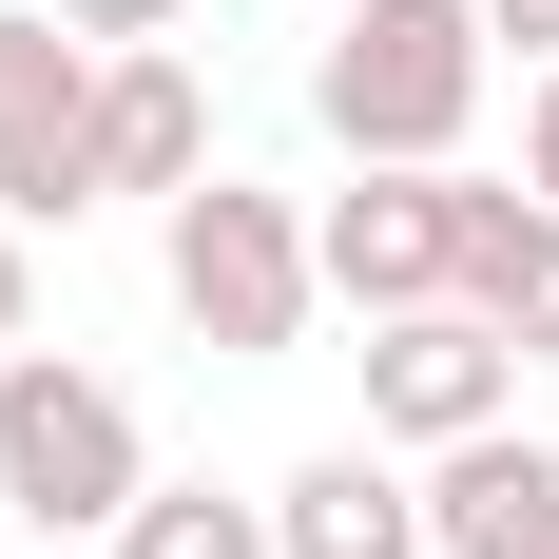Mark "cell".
I'll list each match as a JSON object with an SVG mask.
<instances>
[{"label":"cell","mask_w":559,"mask_h":559,"mask_svg":"<svg viewBox=\"0 0 559 559\" xmlns=\"http://www.w3.org/2000/svg\"><path fill=\"white\" fill-rule=\"evenodd\" d=\"M521 193L559 213V58H540V97H521Z\"/></svg>","instance_id":"14"},{"label":"cell","mask_w":559,"mask_h":559,"mask_svg":"<svg viewBox=\"0 0 559 559\" xmlns=\"http://www.w3.org/2000/svg\"><path fill=\"white\" fill-rule=\"evenodd\" d=\"M135 483H155L135 386H116V367H78V347H20V367H0V502L39 521V540H116V521H135Z\"/></svg>","instance_id":"3"},{"label":"cell","mask_w":559,"mask_h":559,"mask_svg":"<svg viewBox=\"0 0 559 559\" xmlns=\"http://www.w3.org/2000/svg\"><path fill=\"white\" fill-rule=\"evenodd\" d=\"M116 559H271V502H231V483H135Z\"/></svg>","instance_id":"11"},{"label":"cell","mask_w":559,"mask_h":559,"mask_svg":"<svg viewBox=\"0 0 559 559\" xmlns=\"http://www.w3.org/2000/svg\"><path fill=\"white\" fill-rule=\"evenodd\" d=\"M425 559H559V444L483 425L425 463Z\"/></svg>","instance_id":"7"},{"label":"cell","mask_w":559,"mask_h":559,"mask_svg":"<svg viewBox=\"0 0 559 559\" xmlns=\"http://www.w3.org/2000/svg\"><path fill=\"white\" fill-rule=\"evenodd\" d=\"M271 559H425V483L405 444H329L271 483Z\"/></svg>","instance_id":"9"},{"label":"cell","mask_w":559,"mask_h":559,"mask_svg":"<svg viewBox=\"0 0 559 559\" xmlns=\"http://www.w3.org/2000/svg\"><path fill=\"white\" fill-rule=\"evenodd\" d=\"M39 347V251H20V213H0V367Z\"/></svg>","instance_id":"12"},{"label":"cell","mask_w":559,"mask_h":559,"mask_svg":"<svg viewBox=\"0 0 559 559\" xmlns=\"http://www.w3.org/2000/svg\"><path fill=\"white\" fill-rule=\"evenodd\" d=\"M463 309H483L521 367H559V213L521 174H463Z\"/></svg>","instance_id":"10"},{"label":"cell","mask_w":559,"mask_h":559,"mask_svg":"<svg viewBox=\"0 0 559 559\" xmlns=\"http://www.w3.org/2000/svg\"><path fill=\"white\" fill-rule=\"evenodd\" d=\"M155 271H174V329L231 347V367H289L309 347V309H329V271H309V213L289 193H251V174H193L155 213Z\"/></svg>","instance_id":"2"},{"label":"cell","mask_w":559,"mask_h":559,"mask_svg":"<svg viewBox=\"0 0 559 559\" xmlns=\"http://www.w3.org/2000/svg\"><path fill=\"white\" fill-rule=\"evenodd\" d=\"M58 20H78L97 58H135V39H174V0H58Z\"/></svg>","instance_id":"13"},{"label":"cell","mask_w":559,"mask_h":559,"mask_svg":"<svg viewBox=\"0 0 559 559\" xmlns=\"http://www.w3.org/2000/svg\"><path fill=\"white\" fill-rule=\"evenodd\" d=\"M483 39H521V58H559V0H483Z\"/></svg>","instance_id":"15"},{"label":"cell","mask_w":559,"mask_h":559,"mask_svg":"<svg viewBox=\"0 0 559 559\" xmlns=\"http://www.w3.org/2000/svg\"><path fill=\"white\" fill-rule=\"evenodd\" d=\"M502 39H483V0H347L329 58H309V116H329V155H386V174H463V116H483Z\"/></svg>","instance_id":"1"},{"label":"cell","mask_w":559,"mask_h":559,"mask_svg":"<svg viewBox=\"0 0 559 559\" xmlns=\"http://www.w3.org/2000/svg\"><path fill=\"white\" fill-rule=\"evenodd\" d=\"M483 425H521V347L483 329V309H386L367 329V444H405V463H444V444H483Z\"/></svg>","instance_id":"6"},{"label":"cell","mask_w":559,"mask_h":559,"mask_svg":"<svg viewBox=\"0 0 559 559\" xmlns=\"http://www.w3.org/2000/svg\"><path fill=\"white\" fill-rule=\"evenodd\" d=\"M0 213L20 231L97 213V39L58 0H0Z\"/></svg>","instance_id":"4"},{"label":"cell","mask_w":559,"mask_h":559,"mask_svg":"<svg viewBox=\"0 0 559 559\" xmlns=\"http://www.w3.org/2000/svg\"><path fill=\"white\" fill-rule=\"evenodd\" d=\"M213 174V97H193V58L174 39H135V58H97V193H193Z\"/></svg>","instance_id":"8"},{"label":"cell","mask_w":559,"mask_h":559,"mask_svg":"<svg viewBox=\"0 0 559 559\" xmlns=\"http://www.w3.org/2000/svg\"><path fill=\"white\" fill-rule=\"evenodd\" d=\"M309 271H329V309H444L463 289V174H386L347 155V193H309Z\"/></svg>","instance_id":"5"}]
</instances>
